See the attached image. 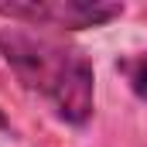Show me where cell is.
Here are the masks:
<instances>
[{"mask_svg": "<svg viewBox=\"0 0 147 147\" xmlns=\"http://www.w3.org/2000/svg\"><path fill=\"white\" fill-rule=\"evenodd\" d=\"M116 72L123 75V82L130 86V92L147 103V51H134V55L116 58Z\"/></svg>", "mask_w": 147, "mask_h": 147, "instance_id": "3957f363", "label": "cell"}, {"mask_svg": "<svg viewBox=\"0 0 147 147\" xmlns=\"http://www.w3.org/2000/svg\"><path fill=\"white\" fill-rule=\"evenodd\" d=\"M0 17L21 21L31 28L86 31V28H103L116 17H123V3H106V0H10V3H0Z\"/></svg>", "mask_w": 147, "mask_h": 147, "instance_id": "7a4b0ae2", "label": "cell"}, {"mask_svg": "<svg viewBox=\"0 0 147 147\" xmlns=\"http://www.w3.org/2000/svg\"><path fill=\"white\" fill-rule=\"evenodd\" d=\"M3 123H7V120H3V113H0V127H3Z\"/></svg>", "mask_w": 147, "mask_h": 147, "instance_id": "277c9868", "label": "cell"}, {"mask_svg": "<svg viewBox=\"0 0 147 147\" xmlns=\"http://www.w3.org/2000/svg\"><path fill=\"white\" fill-rule=\"evenodd\" d=\"M0 55L24 89L38 92L58 120L82 127L96 110V75L89 58L48 34H34L28 28H3Z\"/></svg>", "mask_w": 147, "mask_h": 147, "instance_id": "6da1fadb", "label": "cell"}]
</instances>
